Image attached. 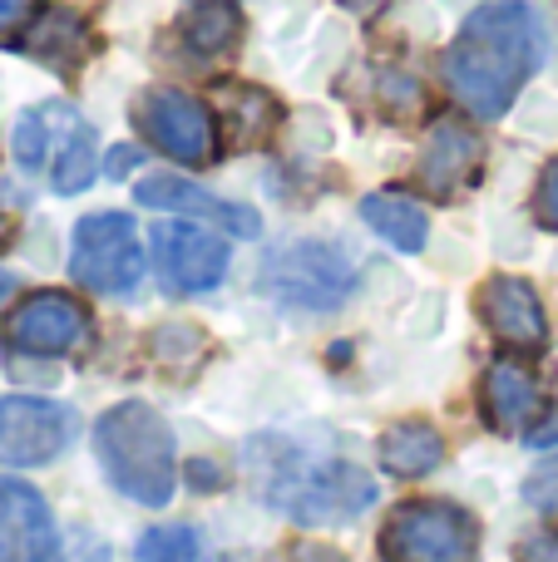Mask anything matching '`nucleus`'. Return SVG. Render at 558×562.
<instances>
[{"instance_id":"obj_1","label":"nucleus","mask_w":558,"mask_h":562,"mask_svg":"<svg viewBox=\"0 0 558 562\" xmlns=\"http://www.w3.org/2000/svg\"><path fill=\"white\" fill-rule=\"evenodd\" d=\"M549 55V25L534 5L494 0L460 25L445 55V85L475 119H500Z\"/></svg>"},{"instance_id":"obj_2","label":"nucleus","mask_w":558,"mask_h":562,"mask_svg":"<svg viewBox=\"0 0 558 562\" xmlns=\"http://www.w3.org/2000/svg\"><path fill=\"white\" fill-rule=\"evenodd\" d=\"M94 449L109 484L124 498L144 508H164L174 498V429L164 425L158 409L138 405V400L114 405L109 415H99Z\"/></svg>"},{"instance_id":"obj_3","label":"nucleus","mask_w":558,"mask_h":562,"mask_svg":"<svg viewBox=\"0 0 558 562\" xmlns=\"http://www.w3.org/2000/svg\"><path fill=\"white\" fill-rule=\"evenodd\" d=\"M381 553L391 562H475L480 528L465 508L445 504V498H415L391 514Z\"/></svg>"},{"instance_id":"obj_4","label":"nucleus","mask_w":558,"mask_h":562,"mask_svg":"<svg viewBox=\"0 0 558 562\" xmlns=\"http://www.w3.org/2000/svg\"><path fill=\"white\" fill-rule=\"evenodd\" d=\"M69 277L89 291L124 296L144 281V247L129 213H94L75 227V252H69Z\"/></svg>"},{"instance_id":"obj_5","label":"nucleus","mask_w":558,"mask_h":562,"mask_svg":"<svg viewBox=\"0 0 558 562\" xmlns=\"http://www.w3.org/2000/svg\"><path fill=\"white\" fill-rule=\"evenodd\" d=\"M138 128L148 134V144H158L174 164L203 168L217 158V124L208 114V104H198L193 94L178 89H148L134 109Z\"/></svg>"},{"instance_id":"obj_6","label":"nucleus","mask_w":558,"mask_h":562,"mask_svg":"<svg viewBox=\"0 0 558 562\" xmlns=\"http://www.w3.org/2000/svg\"><path fill=\"white\" fill-rule=\"evenodd\" d=\"M272 498L297 524H351L361 508L376 504V484L356 464L332 459V464H316L306 474L287 479V488H277Z\"/></svg>"},{"instance_id":"obj_7","label":"nucleus","mask_w":558,"mask_h":562,"mask_svg":"<svg viewBox=\"0 0 558 562\" xmlns=\"http://www.w3.org/2000/svg\"><path fill=\"white\" fill-rule=\"evenodd\" d=\"M79 419L69 405L35 395H5L0 400V464H49L65 454V445L75 439Z\"/></svg>"},{"instance_id":"obj_8","label":"nucleus","mask_w":558,"mask_h":562,"mask_svg":"<svg viewBox=\"0 0 558 562\" xmlns=\"http://www.w3.org/2000/svg\"><path fill=\"white\" fill-rule=\"evenodd\" d=\"M5 336L25 356H65L89 340V311L65 291H35L10 311Z\"/></svg>"},{"instance_id":"obj_9","label":"nucleus","mask_w":558,"mask_h":562,"mask_svg":"<svg viewBox=\"0 0 558 562\" xmlns=\"http://www.w3.org/2000/svg\"><path fill=\"white\" fill-rule=\"evenodd\" d=\"M154 267L168 291H213L227 272L223 237L193 223H158L154 227Z\"/></svg>"},{"instance_id":"obj_10","label":"nucleus","mask_w":558,"mask_h":562,"mask_svg":"<svg viewBox=\"0 0 558 562\" xmlns=\"http://www.w3.org/2000/svg\"><path fill=\"white\" fill-rule=\"evenodd\" d=\"M267 277H272V291L292 306H306V311H332L346 301L351 291V272L336 252L326 247H312V243H297L287 247L282 257L267 262Z\"/></svg>"},{"instance_id":"obj_11","label":"nucleus","mask_w":558,"mask_h":562,"mask_svg":"<svg viewBox=\"0 0 558 562\" xmlns=\"http://www.w3.org/2000/svg\"><path fill=\"white\" fill-rule=\"evenodd\" d=\"M0 562H59L49 504L20 479H0Z\"/></svg>"},{"instance_id":"obj_12","label":"nucleus","mask_w":558,"mask_h":562,"mask_svg":"<svg viewBox=\"0 0 558 562\" xmlns=\"http://www.w3.org/2000/svg\"><path fill=\"white\" fill-rule=\"evenodd\" d=\"M134 198L144 207H164V213H188V217H198V223H213V227H223V233H233V237H257L263 233V217H257L253 207L227 203V198H217V193H203V188H193L188 178H174V173L144 178V183L134 188Z\"/></svg>"},{"instance_id":"obj_13","label":"nucleus","mask_w":558,"mask_h":562,"mask_svg":"<svg viewBox=\"0 0 558 562\" xmlns=\"http://www.w3.org/2000/svg\"><path fill=\"white\" fill-rule=\"evenodd\" d=\"M480 316H484V326L514 350H539L544 340H549V321H544V306L529 281H514V277L484 281Z\"/></svg>"},{"instance_id":"obj_14","label":"nucleus","mask_w":558,"mask_h":562,"mask_svg":"<svg viewBox=\"0 0 558 562\" xmlns=\"http://www.w3.org/2000/svg\"><path fill=\"white\" fill-rule=\"evenodd\" d=\"M480 158H484V144L475 128H465L460 119H435L431 138H425V154H421V183L431 193L450 198L480 173Z\"/></svg>"},{"instance_id":"obj_15","label":"nucleus","mask_w":558,"mask_h":562,"mask_svg":"<svg viewBox=\"0 0 558 562\" xmlns=\"http://www.w3.org/2000/svg\"><path fill=\"white\" fill-rule=\"evenodd\" d=\"M544 409V390L529 366L520 360H494L484 375V415L500 435H529Z\"/></svg>"},{"instance_id":"obj_16","label":"nucleus","mask_w":558,"mask_h":562,"mask_svg":"<svg viewBox=\"0 0 558 562\" xmlns=\"http://www.w3.org/2000/svg\"><path fill=\"white\" fill-rule=\"evenodd\" d=\"M94 128L85 124V119L69 109L65 124H59V138H55V154H49V183H55V193L75 198L85 193L89 183H94Z\"/></svg>"},{"instance_id":"obj_17","label":"nucleus","mask_w":558,"mask_h":562,"mask_svg":"<svg viewBox=\"0 0 558 562\" xmlns=\"http://www.w3.org/2000/svg\"><path fill=\"white\" fill-rule=\"evenodd\" d=\"M178 30H183V45L193 49V55L217 59L237 45V35H243V15H237L233 0H193V5L183 10V25Z\"/></svg>"},{"instance_id":"obj_18","label":"nucleus","mask_w":558,"mask_h":562,"mask_svg":"<svg viewBox=\"0 0 558 562\" xmlns=\"http://www.w3.org/2000/svg\"><path fill=\"white\" fill-rule=\"evenodd\" d=\"M361 217H366V227H371V233H381L386 243L401 247V252H421L425 237H431L425 213L405 193H371L361 203Z\"/></svg>"},{"instance_id":"obj_19","label":"nucleus","mask_w":558,"mask_h":562,"mask_svg":"<svg viewBox=\"0 0 558 562\" xmlns=\"http://www.w3.org/2000/svg\"><path fill=\"white\" fill-rule=\"evenodd\" d=\"M440 435H435L431 425H421V419H411V425H395L391 435L381 439V464L391 469L395 479H421L431 474L435 464H440Z\"/></svg>"},{"instance_id":"obj_20","label":"nucleus","mask_w":558,"mask_h":562,"mask_svg":"<svg viewBox=\"0 0 558 562\" xmlns=\"http://www.w3.org/2000/svg\"><path fill=\"white\" fill-rule=\"evenodd\" d=\"M223 124H227V134H233L237 148L263 144V138L272 134V124H277L272 94L257 89V85H227L223 89Z\"/></svg>"},{"instance_id":"obj_21","label":"nucleus","mask_w":558,"mask_h":562,"mask_svg":"<svg viewBox=\"0 0 558 562\" xmlns=\"http://www.w3.org/2000/svg\"><path fill=\"white\" fill-rule=\"evenodd\" d=\"M25 49L55 69H75L79 55H85V25L69 10H40L25 35Z\"/></svg>"},{"instance_id":"obj_22","label":"nucleus","mask_w":558,"mask_h":562,"mask_svg":"<svg viewBox=\"0 0 558 562\" xmlns=\"http://www.w3.org/2000/svg\"><path fill=\"white\" fill-rule=\"evenodd\" d=\"M69 104H45V109H25L15 124V158L20 168L40 173L49 168V154H55V138H59V124H65Z\"/></svg>"},{"instance_id":"obj_23","label":"nucleus","mask_w":558,"mask_h":562,"mask_svg":"<svg viewBox=\"0 0 558 562\" xmlns=\"http://www.w3.org/2000/svg\"><path fill=\"white\" fill-rule=\"evenodd\" d=\"M138 562H203V538L183 524L148 528L138 538Z\"/></svg>"},{"instance_id":"obj_24","label":"nucleus","mask_w":558,"mask_h":562,"mask_svg":"<svg viewBox=\"0 0 558 562\" xmlns=\"http://www.w3.org/2000/svg\"><path fill=\"white\" fill-rule=\"evenodd\" d=\"M524 498H529L534 508H544V514H554V508H558V454L544 459V464L529 474V484H524Z\"/></svg>"},{"instance_id":"obj_25","label":"nucleus","mask_w":558,"mask_h":562,"mask_svg":"<svg viewBox=\"0 0 558 562\" xmlns=\"http://www.w3.org/2000/svg\"><path fill=\"white\" fill-rule=\"evenodd\" d=\"M40 15V0H0V40H15Z\"/></svg>"},{"instance_id":"obj_26","label":"nucleus","mask_w":558,"mask_h":562,"mask_svg":"<svg viewBox=\"0 0 558 562\" xmlns=\"http://www.w3.org/2000/svg\"><path fill=\"white\" fill-rule=\"evenodd\" d=\"M534 207H539V217L558 233V158L549 168H544V178H539V198H534Z\"/></svg>"},{"instance_id":"obj_27","label":"nucleus","mask_w":558,"mask_h":562,"mask_svg":"<svg viewBox=\"0 0 558 562\" xmlns=\"http://www.w3.org/2000/svg\"><path fill=\"white\" fill-rule=\"evenodd\" d=\"M292 562H346L342 548H326V543H297Z\"/></svg>"},{"instance_id":"obj_28","label":"nucleus","mask_w":558,"mask_h":562,"mask_svg":"<svg viewBox=\"0 0 558 562\" xmlns=\"http://www.w3.org/2000/svg\"><path fill=\"white\" fill-rule=\"evenodd\" d=\"M529 445H534V449H554V445H558V405H554V415L544 419V425L529 429Z\"/></svg>"},{"instance_id":"obj_29","label":"nucleus","mask_w":558,"mask_h":562,"mask_svg":"<svg viewBox=\"0 0 558 562\" xmlns=\"http://www.w3.org/2000/svg\"><path fill=\"white\" fill-rule=\"evenodd\" d=\"M138 164V154L134 148H114V154H109V178H119V173H129V168Z\"/></svg>"},{"instance_id":"obj_30","label":"nucleus","mask_w":558,"mask_h":562,"mask_svg":"<svg viewBox=\"0 0 558 562\" xmlns=\"http://www.w3.org/2000/svg\"><path fill=\"white\" fill-rule=\"evenodd\" d=\"M10 286H15V277H5V272H0V301L10 296Z\"/></svg>"},{"instance_id":"obj_31","label":"nucleus","mask_w":558,"mask_h":562,"mask_svg":"<svg viewBox=\"0 0 558 562\" xmlns=\"http://www.w3.org/2000/svg\"><path fill=\"white\" fill-rule=\"evenodd\" d=\"M5 233H10V217H5V213H0V237H5Z\"/></svg>"}]
</instances>
